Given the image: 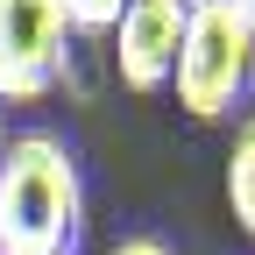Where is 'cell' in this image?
Here are the masks:
<instances>
[{"label":"cell","mask_w":255,"mask_h":255,"mask_svg":"<svg viewBox=\"0 0 255 255\" xmlns=\"http://www.w3.org/2000/svg\"><path fill=\"white\" fill-rule=\"evenodd\" d=\"M85 220L78 156L64 135H14L0 149V248L7 255H71Z\"/></svg>","instance_id":"6da1fadb"},{"label":"cell","mask_w":255,"mask_h":255,"mask_svg":"<svg viewBox=\"0 0 255 255\" xmlns=\"http://www.w3.org/2000/svg\"><path fill=\"white\" fill-rule=\"evenodd\" d=\"M177 107L191 121H227L248 92H255V36L227 0H199L184 14V43H177Z\"/></svg>","instance_id":"7a4b0ae2"},{"label":"cell","mask_w":255,"mask_h":255,"mask_svg":"<svg viewBox=\"0 0 255 255\" xmlns=\"http://www.w3.org/2000/svg\"><path fill=\"white\" fill-rule=\"evenodd\" d=\"M71 14L64 0H0V100H43L71 57Z\"/></svg>","instance_id":"3957f363"},{"label":"cell","mask_w":255,"mask_h":255,"mask_svg":"<svg viewBox=\"0 0 255 255\" xmlns=\"http://www.w3.org/2000/svg\"><path fill=\"white\" fill-rule=\"evenodd\" d=\"M184 0H128L114 21V71L128 92H163L184 43Z\"/></svg>","instance_id":"277c9868"},{"label":"cell","mask_w":255,"mask_h":255,"mask_svg":"<svg viewBox=\"0 0 255 255\" xmlns=\"http://www.w3.org/2000/svg\"><path fill=\"white\" fill-rule=\"evenodd\" d=\"M227 206L241 220V234L255 241V114L234 121V149H227Z\"/></svg>","instance_id":"5b68a950"},{"label":"cell","mask_w":255,"mask_h":255,"mask_svg":"<svg viewBox=\"0 0 255 255\" xmlns=\"http://www.w3.org/2000/svg\"><path fill=\"white\" fill-rule=\"evenodd\" d=\"M128 0H64V14H71V28H92V36H114Z\"/></svg>","instance_id":"8992f818"},{"label":"cell","mask_w":255,"mask_h":255,"mask_svg":"<svg viewBox=\"0 0 255 255\" xmlns=\"http://www.w3.org/2000/svg\"><path fill=\"white\" fill-rule=\"evenodd\" d=\"M114 255H170V248L149 241V234H135V241H114Z\"/></svg>","instance_id":"52a82bcc"},{"label":"cell","mask_w":255,"mask_h":255,"mask_svg":"<svg viewBox=\"0 0 255 255\" xmlns=\"http://www.w3.org/2000/svg\"><path fill=\"white\" fill-rule=\"evenodd\" d=\"M227 7H234V14L248 21V36H255V0H227Z\"/></svg>","instance_id":"ba28073f"},{"label":"cell","mask_w":255,"mask_h":255,"mask_svg":"<svg viewBox=\"0 0 255 255\" xmlns=\"http://www.w3.org/2000/svg\"><path fill=\"white\" fill-rule=\"evenodd\" d=\"M0 149H7V121H0Z\"/></svg>","instance_id":"9c48e42d"},{"label":"cell","mask_w":255,"mask_h":255,"mask_svg":"<svg viewBox=\"0 0 255 255\" xmlns=\"http://www.w3.org/2000/svg\"><path fill=\"white\" fill-rule=\"evenodd\" d=\"M184 7H199V0H184Z\"/></svg>","instance_id":"30bf717a"},{"label":"cell","mask_w":255,"mask_h":255,"mask_svg":"<svg viewBox=\"0 0 255 255\" xmlns=\"http://www.w3.org/2000/svg\"><path fill=\"white\" fill-rule=\"evenodd\" d=\"M0 255H7V248H0Z\"/></svg>","instance_id":"8fae6325"}]
</instances>
